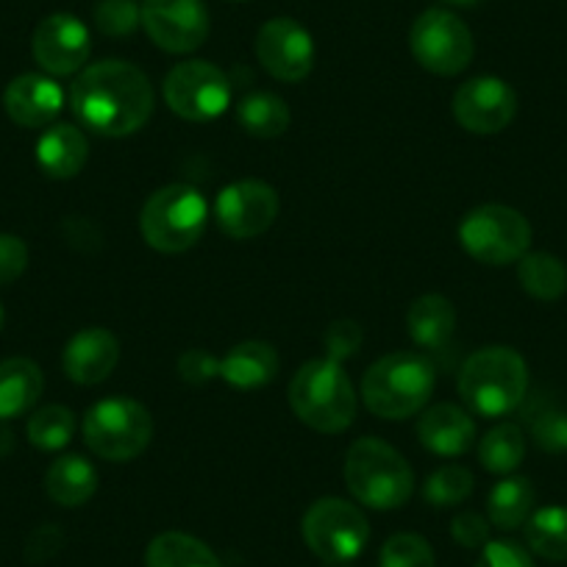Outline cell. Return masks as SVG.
Here are the masks:
<instances>
[{
    "instance_id": "cell-30",
    "label": "cell",
    "mask_w": 567,
    "mask_h": 567,
    "mask_svg": "<svg viewBox=\"0 0 567 567\" xmlns=\"http://www.w3.org/2000/svg\"><path fill=\"white\" fill-rule=\"evenodd\" d=\"M526 543L548 561H567V509L545 506L526 520Z\"/></svg>"
},
{
    "instance_id": "cell-32",
    "label": "cell",
    "mask_w": 567,
    "mask_h": 567,
    "mask_svg": "<svg viewBox=\"0 0 567 567\" xmlns=\"http://www.w3.org/2000/svg\"><path fill=\"white\" fill-rule=\"evenodd\" d=\"M473 473L462 465H443L429 476L423 495L425 501L437 509H449V506H460L471 498L473 493Z\"/></svg>"
},
{
    "instance_id": "cell-7",
    "label": "cell",
    "mask_w": 567,
    "mask_h": 567,
    "mask_svg": "<svg viewBox=\"0 0 567 567\" xmlns=\"http://www.w3.org/2000/svg\"><path fill=\"white\" fill-rule=\"evenodd\" d=\"M154 440V417L134 398H103L86 412L84 443L106 462L136 460Z\"/></svg>"
},
{
    "instance_id": "cell-31",
    "label": "cell",
    "mask_w": 567,
    "mask_h": 567,
    "mask_svg": "<svg viewBox=\"0 0 567 567\" xmlns=\"http://www.w3.org/2000/svg\"><path fill=\"white\" fill-rule=\"evenodd\" d=\"M29 443L40 451H62L64 445H70L75 434V414L68 406H51L37 409L29 417Z\"/></svg>"
},
{
    "instance_id": "cell-41",
    "label": "cell",
    "mask_w": 567,
    "mask_h": 567,
    "mask_svg": "<svg viewBox=\"0 0 567 567\" xmlns=\"http://www.w3.org/2000/svg\"><path fill=\"white\" fill-rule=\"evenodd\" d=\"M62 545L64 532L59 526H53V523H48V526L34 528V532L29 534V539H25V559L40 565V561L53 559V556L62 550Z\"/></svg>"
},
{
    "instance_id": "cell-34",
    "label": "cell",
    "mask_w": 567,
    "mask_h": 567,
    "mask_svg": "<svg viewBox=\"0 0 567 567\" xmlns=\"http://www.w3.org/2000/svg\"><path fill=\"white\" fill-rule=\"evenodd\" d=\"M432 545L425 543V537L412 532L392 534L384 543L379 554V567H434Z\"/></svg>"
},
{
    "instance_id": "cell-33",
    "label": "cell",
    "mask_w": 567,
    "mask_h": 567,
    "mask_svg": "<svg viewBox=\"0 0 567 567\" xmlns=\"http://www.w3.org/2000/svg\"><path fill=\"white\" fill-rule=\"evenodd\" d=\"M526 423L532 429V440L537 449L548 454H561L567 451V414L554 409L550 403L534 401L526 409Z\"/></svg>"
},
{
    "instance_id": "cell-15",
    "label": "cell",
    "mask_w": 567,
    "mask_h": 567,
    "mask_svg": "<svg viewBox=\"0 0 567 567\" xmlns=\"http://www.w3.org/2000/svg\"><path fill=\"white\" fill-rule=\"evenodd\" d=\"M454 120L471 134H501L517 114V95L504 79L478 75L456 90Z\"/></svg>"
},
{
    "instance_id": "cell-29",
    "label": "cell",
    "mask_w": 567,
    "mask_h": 567,
    "mask_svg": "<svg viewBox=\"0 0 567 567\" xmlns=\"http://www.w3.org/2000/svg\"><path fill=\"white\" fill-rule=\"evenodd\" d=\"M520 287L537 301H556L567 292V267L550 254H526L517 261Z\"/></svg>"
},
{
    "instance_id": "cell-28",
    "label": "cell",
    "mask_w": 567,
    "mask_h": 567,
    "mask_svg": "<svg viewBox=\"0 0 567 567\" xmlns=\"http://www.w3.org/2000/svg\"><path fill=\"white\" fill-rule=\"evenodd\" d=\"M523 456H526V437H523L520 425L515 423L495 425L478 440V462L484 471L495 473V476L515 473Z\"/></svg>"
},
{
    "instance_id": "cell-14",
    "label": "cell",
    "mask_w": 567,
    "mask_h": 567,
    "mask_svg": "<svg viewBox=\"0 0 567 567\" xmlns=\"http://www.w3.org/2000/svg\"><path fill=\"white\" fill-rule=\"evenodd\" d=\"M256 59L284 84H298L315 68V40L298 20L272 18L256 34Z\"/></svg>"
},
{
    "instance_id": "cell-9",
    "label": "cell",
    "mask_w": 567,
    "mask_h": 567,
    "mask_svg": "<svg viewBox=\"0 0 567 567\" xmlns=\"http://www.w3.org/2000/svg\"><path fill=\"white\" fill-rule=\"evenodd\" d=\"M303 543L318 559L346 565L370 543V523L359 506L346 498H320L307 509L301 523Z\"/></svg>"
},
{
    "instance_id": "cell-23",
    "label": "cell",
    "mask_w": 567,
    "mask_h": 567,
    "mask_svg": "<svg viewBox=\"0 0 567 567\" xmlns=\"http://www.w3.org/2000/svg\"><path fill=\"white\" fill-rule=\"evenodd\" d=\"M409 337L425 351H445L456 329V309L445 296H420L406 315Z\"/></svg>"
},
{
    "instance_id": "cell-20",
    "label": "cell",
    "mask_w": 567,
    "mask_h": 567,
    "mask_svg": "<svg viewBox=\"0 0 567 567\" xmlns=\"http://www.w3.org/2000/svg\"><path fill=\"white\" fill-rule=\"evenodd\" d=\"M86 159H90V142L84 131L73 123L48 125L37 142V165L48 178H56V182L79 176Z\"/></svg>"
},
{
    "instance_id": "cell-19",
    "label": "cell",
    "mask_w": 567,
    "mask_h": 567,
    "mask_svg": "<svg viewBox=\"0 0 567 567\" xmlns=\"http://www.w3.org/2000/svg\"><path fill=\"white\" fill-rule=\"evenodd\" d=\"M417 440L434 456H462L476 443V420L456 403H437L417 420Z\"/></svg>"
},
{
    "instance_id": "cell-42",
    "label": "cell",
    "mask_w": 567,
    "mask_h": 567,
    "mask_svg": "<svg viewBox=\"0 0 567 567\" xmlns=\"http://www.w3.org/2000/svg\"><path fill=\"white\" fill-rule=\"evenodd\" d=\"M12 449H14L12 429L7 425V420H0V456L12 454Z\"/></svg>"
},
{
    "instance_id": "cell-39",
    "label": "cell",
    "mask_w": 567,
    "mask_h": 567,
    "mask_svg": "<svg viewBox=\"0 0 567 567\" xmlns=\"http://www.w3.org/2000/svg\"><path fill=\"white\" fill-rule=\"evenodd\" d=\"M476 567H534L532 554L512 539H489L482 548Z\"/></svg>"
},
{
    "instance_id": "cell-10",
    "label": "cell",
    "mask_w": 567,
    "mask_h": 567,
    "mask_svg": "<svg viewBox=\"0 0 567 567\" xmlns=\"http://www.w3.org/2000/svg\"><path fill=\"white\" fill-rule=\"evenodd\" d=\"M409 48L423 70L434 75H460L473 62V34L460 14L449 9H425L409 31Z\"/></svg>"
},
{
    "instance_id": "cell-22",
    "label": "cell",
    "mask_w": 567,
    "mask_h": 567,
    "mask_svg": "<svg viewBox=\"0 0 567 567\" xmlns=\"http://www.w3.org/2000/svg\"><path fill=\"white\" fill-rule=\"evenodd\" d=\"M45 390V375L31 359L14 357L0 362V420H14L31 412Z\"/></svg>"
},
{
    "instance_id": "cell-37",
    "label": "cell",
    "mask_w": 567,
    "mask_h": 567,
    "mask_svg": "<svg viewBox=\"0 0 567 567\" xmlns=\"http://www.w3.org/2000/svg\"><path fill=\"white\" fill-rule=\"evenodd\" d=\"M178 375H182L187 384H209L212 379H220V359L215 353H209L206 348H193V351H184L178 359Z\"/></svg>"
},
{
    "instance_id": "cell-26",
    "label": "cell",
    "mask_w": 567,
    "mask_h": 567,
    "mask_svg": "<svg viewBox=\"0 0 567 567\" xmlns=\"http://www.w3.org/2000/svg\"><path fill=\"white\" fill-rule=\"evenodd\" d=\"M145 567H220L215 550L184 532H165L151 539Z\"/></svg>"
},
{
    "instance_id": "cell-13",
    "label": "cell",
    "mask_w": 567,
    "mask_h": 567,
    "mask_svg": "<svg viewBox=\"0 0 567 567\" xmlns=\"http://www.w3.org/2000/svg\"><path fill=\"white\" fill-rule=\"evenodd\" d=\"M142 29L167 53H193L209 37V9L204 0H145Z\"/></svg>"
},
{
    "instance_id": "cell-8",
    "label": "cell",
    "mask_w": 567,
    "mask_h": 567,
    "mask_svg": "<svg viewBox=\"0 0 567 567\" xmlns=\"http://www.w3.org/2000/svg\"><path fill=\"white\" fill-rule=\"evenodd\" d=\"M460 243L482 265L504 267L520 261L532 245V226L517 209L487 204L467 212L460 223Z\"/></svg>"
},
{
    "instance_id": "cell-25",
    "label": "cell",
    "mask_w": 567,
    "mask_h": 567,
    "mask_svg": "<svg viewBox=\"0 0 567 567\" xmlns=\"http://www.w3.org/2000/svg\"><path fill=\"white\" fill-rule=\"evenodd\" d=\"M534 512V487L523 476H506L489 489L487 520L501 532H515L526 526Z\"/></svg>"
},
{
    "instance_id": "cell-3",
    "label": "cell",
    "mask_w": 567,
    "mask_h": 567,
    "mask_svg": "<svg viewBox=\"0 0 567 567\" xmlns=\"http://www.w3.org/2000/svg\"><path fill=\"white\" fill-rule=\"evenodd\" d=\"M456 386L471 412L482 414V417H504L526 401V359L515 348H482L465 359Z\"/></svg>"
},
{
    "instance_id": "cell-38",
    "label": "cell",
    "mask_w": 567,
    "mask_h": 567,
    "mask_svg": "<svg viewBox=\"0 0 567 567\" xmlns=\"http://www.w3.org/2000/svg\"><path fill=\"white\" fill-rule=\"evenodd\" d=\"M29 267V245L18 234H0V287L14 284Z\"/></svg>"
},
{
    "instance_id": "cell-16",
    "label": "cell",
    "mask_w": 567,
    "mask_h": 567,
    "mask_svg": "<svg viewBox=\"0 0 567 567\" xmlns=\"http://www.w3.org/2000/svg\"><path fill=\"white\" fill-rule=\"evenodd\" d=\"M92 40L90 29L81 23L75 14L59 12L42 20L31 40V53L34 62L45 70L51 79L56 75H73L81 73L90 59Z\"/></svg>"
},
{
    "instance_id": "cell-12",
    "label": "cell",
    "mask_w": 567,
    "mask_h": 567,
    "mask_svg": "<svg viewBox=\"0 0 567 567\" xmlns=\"http://www.w3.org/2000/svg\"><path fill=\"white\" fill-rule=\"evenodd\" d=\"M281 200L270 184L259 178H243L220 189L215 200V220L226 237L254 239L276 223Z\"/></svg>"
},
{
    "instance_id": "cell-1",
    "label": "cell",
    "mask_w": 567,
    "mask_h": 567,
    "mask_svg": "<svg viewBox=\"0 0 567 567\" xmlns=\"http://www.w3.org/2000/svg\"><path fill=\"white\" fill-rule=\"evenodd\" d=\"M70 109L95 134L128 136L154 114V86L134 64L106 59L81 70L70 86Z\"/></svg>"
},
{
    "instance_id": "cell-44",
    "label": "cell",
    "mask_w": 567,
    "mask_h": 567,
    "mask_svg": "<svg viewBox=\"0 0 567 567\" xmlns=\"http://www.w3.org/2000/svg\"><path fill=\"white\" fill-rule=\"evenodd\" d=\"M3 318H7V315H3V307H0V329H3Z\"/></svg>"
},
{
    "instance_id": "cell-43",
    "label": "cell",
    "mask_w": 567,
    "mask_h": 567,
    "mask_svg": "<svg viewBox=\"0 0 567 567\" xmlns=\"http://www.w3.org/2000/svg\"><path fill=\"white\" fill-rule=\"evenodd\" d=\"M445 3H449V7H465V9H471V7H476L478 0H445Z\"/></svg>"
},
{
    "instance_id": "cell-21",
    "label": "cell",
    "mask_w": 567,
    "mask_h": 567,
    "mask_svg": "<svg viewBox=\"0 0 567 567\" xmlns=\"http://www.w3.org/2000/svg\"><path fill=\"white\" fill-rule=\"evenodd\" d=\"M278 373V353L270 342L248 340L234 346L220 357V379L234 390H259L267 386Z\"/></svg>"
},
{
    "instance_id": "cell-40",
    "label": "cell",
    "mask_w": 567,
    "mask_h": 567,
    "mask_svg": "<svg viewBox=\"0 0 567 567\" xmlns=\"http://www.w3.org/2000/svg\"><path fill=\"white\" fill-rule=\"evenodd\" d=\"M451 534H454V539L462 548L482 550L489 543V520L478 515V512H460L454 523H451Z\"/></svg>"
},
{
    "instance_id": "cell-2",
    "label": "cell",
    "mask_w": 567,
    "mask_h": 567,
    "mask_svg": "<svg viewBox=\"0 0 567 567\" xmlns=\"http://www.w3.org/2000/svg\"><path fill=\"white\" fill-rule=\"evenodd\" d=\"M437 386V368L429 357L414 351H395L368 368L362 379V401L375 417L406 420L432 401Z\"/></svg>"
},
{
    "instance_id": "cell-18",
    "label": "cell",
    "mask_w": 567,
    "mask_h": 567,
    "mask_svg": "<svg viewBox=\"0 0 567 567\" xmlns=\"http://www.w3.org/2000/svg\"><path fill=\"white\" fill-rule=\"evenodd\" d=\"M120 362V342L117 337L101 326L81 329L73 340L68 342L62 353V368L70 381L81 386H95L114 373Z\"/></svg>"
},
{
    "instance_id": "cell-4",
    "label": "cell",
    "mask_w": 567,
    "mask_h": 567,
    "mask_svg": "<svg viewBox=\"0 0 567 567\" xmlns=\"http://www.w3.org/2000/svg\"><path fill=\"white\" fill-rule=\"evenodd\" d=\"M290 406L301 423L320 434H340L357 417V390L334 359L301 364L290 381Z\"/></svg>"
},
{
    "instance_id": "cell-24",
    "label": "cell",
    "mask_w": 567,
    "mask_h": 567,
    "mask_svg": "<svg viewBox=\"0 0 567 567\" xmlns=\"http://www.w3.org/2000/svg\"><path fill=\"white\" fill-rule=\"evenodd\" d=\"M97 489V471L90 460L79 454L59 456L45 473V493L53 504L64 509L84 506Z\"/></svg>"
},
{
    "instance_id": "cell-5",
    "label": "cell",
    "mask_w": 567,
    "mask_h": 567,
    "mask_svg": "<svg viewBox=\"0 0 567 567\" xmlns=\"http://www.w3.org/2000/svg\"><path fill=\"white\" fill-rule=\"evenodd\" d=\"M346 487L362 506L375 512L401 509L414 493V473L403 454L384 440L362 437L346 454Z\"/></svg>"
},
{
    "instance_id": "cell-11",
    "label": "cell",
    "mask_w": 567,
    "mask_h": 567,
    "mask_svg": "<svg viewBox=\"0 0 567 567\" xmlns=\"http://www.w3.org/2000/svg\"><path fill=\"white\" fill-rule=\"evenodd\" d=\"M165 103L189 123H209L231 106V81L204 59L182 62L165 75Z\"/></svg>"
},
{
    "instance_id": "cell-36",
    "label": "cell",
    "mask_w": 567,
    "mask_h": 567,
    "mask_svg": "<svg viewBox=\"0 0 567 567\" xmlns=\"http://www.w3.org/2000/svg\"><path fill=\"white\" fill-rule=\"evenodd\" d=\"M362 326L353 323V320H334V323L326 329L323 346H326V357L334 359V362H346V359L357 357L359 348H362Z\"/></svg>"
},
{
    "instance_id": "cell-17",
    "label": "cell",
    "mask_w": 567,
    "mask_h": 567,
    "mask_svg": "<svg viewBox=\"0 0 567 567\" xmlns=\"http://www.w3.org/2000/svg\"><path fill=\"white\" fill-rule=\"evenodd\" d=\"M3 109L23 128H48L64 109V90L42 73H23L3 92Z\"/></svg>"
},
{
    "instance_id": "cell-27",
    "label": "cell",
    "mask_w": 567,
    "mask_h": 567,
    "mask_svg": "<svg viewBox=\"0 0 567 567\" xmlns=\"http://www.w3.org/2000/svg\"><path fill=\"white\" fill-rule=\"evenodd\" d=\"M290 106L272 92H250L237 106V123L256 140H276L290 128Z\"/></svg>"
},
{
    "instance_id": "cell-35",
    "label": "cell",
    "mask_w": 567,
    "mask_h": 567,
    "mask_svg": "<svg viewBox=\"0 0 567 567\" xmlns=\"http://www.w3.org/2000/svg\"><path fill=\"white\" fill-rule=\"evenodd\" d=\"M95 25L101 34L114 37H131L142 25V7H136L134 0H101L95 7Z\"/></svg>"
},
{
    "instance_id": "cell-6",
    "label": "cell",
    "mask_w": 567,
    "mask_h": 567,
    "mask_svg": "<svg viewBox=\"0 0 567 567\" xmlns=\"http://www.w3.org/2000/svg\"><path fill=\"white\" fill-rule=\"evenodd\" d=\"M209 204L189 184H167L156 189L140 215L142 239L159 254H184L206 231Z\"/></svg>"
}]
</instances>
